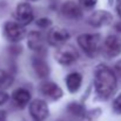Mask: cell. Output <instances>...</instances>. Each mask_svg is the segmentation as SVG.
<instances>
[{"mask_svg":"<svg viewBox=\"0 0 121 121\" xmlns=\"http://www.w3.org/2000/svg\"><path fill=\"white\" fill-rule=\"evenodd\" d=\"M95 91L101 99H108L117 89V77L106 65H99L94 73Z\"/></svg>","mask_w":121,"mask_h":121,"instance_id":"6da1fadb","label":"cell"},{"mask_svg":"<svg viewBox=\"0 0 121 121\" xmlns=\"http://www.w3.org/2000/svg\"><path fill=\"white\" fill-rule=\"evenodd\" d=\"M100 34L98 33H87L78 37V43L81 49L89 56H94L99 52L100 47Z\"/></svg>","mask_w":121,"mask_h":121,"instance_id":"7a4b0ae2","label":"cell"},{"mask_svg":"<svg viewBox=\"0 0 121 121\" xmlns=\"http://www.w3.org/2000/svg\"><path fill=\"white\" fill-rule=\"evenodd\" d=\"M79 58L78 51L69 45H62L55 53V59L61 65H71Z\"/></svg>","mask_w":121,"mask_h":121,"instance_id":"3957f363","label":"cell"},{"mask_svg":"<svg viewBox=\"0 0 121 121\" xmlns=\"http://www.w3.org/2000/svg\"><path fill=\"white\" fill-rule=\"evenodd\" d=\"M4 32L6 38L12 42H18V41L22 40L26 35V30L25 27L15 21H8L6 22L5 27H4Z\"/></svg>","mask_w":121,"mask_h":121,"instance_id":"277c9868","label":"cell"},{"mask_svg":"<svg viewBox=\"0 0 121 121\" xmlns=\"http://www.w3.org/2000/svg\"><path fill=\"white\" fill-rule=\"evenodd\" d=\"M30 113H31V117L35 121H43L48 118L49 109H48L47 104L43 100L37 99V100L31 102V105H30Z\"/></svg>","mask_w":121,"mask_h":121,"instance_id":"5b68a950","label":"cell"},{"mask_svg":"<svg viewBox=\"0 0 121 121\" xmlns=\"http://www.w3.org/2000/svg\"><path fill=\"white\" fill-rule=\"evenodd\" d=\"M15 17H17V22L21 24L22 26L28 25L33 21L34 19V13H33V8L30 4L27 2H21L18 5L17 11H15Z\"/></svg>","mask_w":121,"mask_h":121,"instance_id":"8992f818","label":"cell"},{"mask_svg":"<svg viewBox=\"0 0 121 121\" xmlns=\"http://www.w3.org/2000/svg\"><path fill=\"white\" fill-rule=\"evenodd\" d=\"M104 52L108 58L118 56L121 53V39L117 35H109L104 43Z\"/></svg>","mask_w":121,"mask_h":121,"instance_id":"52a82bcc","label":"cell"},{"mask_svg":"<svg viewBox=\"0 0 121 121\" xmlns=\"http://www.w3.org/2000/svg\"><path fill=\"white\" fill-rule=\"evenodd\" d=\"M69 38V33L65 30V28H60V27H53L47 35V40L52 46H62Z\"/></svg>","mask_w":121,"mask_h":121,"instance_id":"ba28073f","label":"cell"},{"mask_svg":"<svg viewBox=\"0 0 121 121\" xmlns=\"http://www.w3.org/2000/svg\"><path fill=\"white\" fill-rule=\"evenodd\" d=\"M113 20V15L107 11H96L88 18V24L93 27H101L109 25Z\"/></svg>","mask_w":121,"mask_h":121,"instance_id":"9c48e42d","label":"cell"},{"mask_svg":"<svg viewBox=\"0 0 121 121\" xmlns=\"http://www.w3.org/2000/svg\"><path fill=\"white\" fill-rule=\"evenodd\" d=\"M40 92L48 99L51 100H59L60 98H62L64 95V92L62 89L54 82H51V81H47V82H43L40 86Z\"/></svg>","mask_w":121,"mask_h":121,"instance_id":"30bf717a","label":"cell"},{"mask_svg":"<svg viewBox=\"0 0 121 121\" xmlns=\"http://www.w3.org/2000/svg\"><path fill=\"white\" fill-rule=\"evenodd\" d=\"M61 13L69 18V19H80L82 17V12L79 5H77L73 1H66L61 6Z\"/></svg>","mask_w":121,"mask_h":121,"instance_id":"8fae6325","label":"cell"},{"mask_svg":"<svg viewBox=\"0 0 121 121\" xmlns=\"http://www.w3.org/2000/svg\"><path fill=\"white\" fill-rule=\"evenodd\" d=\"M27 45L32 51H35L37 53H42L45 51V41L39 32H31L28 35Z\"/></svg>","mask_w":121,"mask_h":121,"instance_id":"7c38bea8","label":"cell"},{"mask_svg":"<svg viewBox=\"0 0 121 121\" xmlns=\"http://www.w3.org/2000/svg\"><path fill=\"white\" fill-rule=\"evenodd\" d=\"M32 66H33V69H34L35 74L38 75V78L43 79L49 75V67L43 59H41L39 56H34L32 59Z\"/></svg>","mask_w":121,"mask_h":121,"instance_id":"4fadbf2b","label":"cell"},{"mask_svg":"<svg viewBox=\"0 0 121 121\" xmlns=\"http://www.w3.org/2000/svg\"><path fill=\"white\" fill-rule=\"evenodd\" d=\"M13 100L19 107H24L31 100V93L26 88H18L13 92Z\"/></svg>","mask_w":121,"mask_h":121,"instance_id":"5bb4252c","label":"cell"},{"mask_svg":"<svg viewBox=\"0 0 121 121\" xmlns=\"http://www.w3.org/2000/svg\"><path fill=\"white\" fill-rule=\"evenodd\" d=\"M81 83H82V75L79 73H71L66 78V85L71 93L78 92Z\"/></svg>","mask_w":121,"mask_h":121,"instance_id":"9a60e30c","label":"cell"},{"mask_svg":"<svg viewBox=\"0 0 121 121\" xmlns=\"http://www.w3.org/2000/svg\"><path fill=\"white\" fill-rule=\"evenodd\" d=\"M67 112L77 118H81L85 115V107L79 102H72L67 106Z\"/></svg>","mask_w":121,"mask_h":121,"instance_id":"2e32d148","label":"cell"},{"mask_svg":"<svg viewBox=\"0 0 121 121\" xmlns=\"http://www.w3.org/2000/svg\"><path fill=\"white\" fill-rule=\"evenodd\" d=\"M13 83V77L6 71L0 69V89H6Z\"/></svg>","mask_w":121,"mask_h":121,"instance_id":"e0dca14e","label":"cell"},{"mask_svg":"<svg viewBox=\"0 0 121 121\" xmlns=\"http://www.w3.org/2000/svg\"><path fill=\"white\" fill-rule=\"evenodd\" d=\"M37 25H38L39 27L46 28V27H48V26L52 25V21H51L48 18H40V19L37 21Z\"/></svg>","mask_w":121,"mask_h":121,"instance_id":"ac0fdd59","label":"cell"},{"mask_svg":"<svg viewBox=\"0 0 121 121\" xmlns=\"http://www.w3.org/2000/svg\"><path fill=\"white\" fill-rule=\"evenodd\" d=\"M113 106H114V109H115L118 113H121V94L114 100Z\"/></svg>","mask_w":121,"mask_h":121,"instance_id":"d6986e66","label":"cell"},{"mask_svg":"<svg viewBox=\"0 0 121 121\" xmlns=\"http://www.w3.org/2000/svg\"><path fill=\"white\" fill-rule=\"evenodd\" d=\"M80 1V4L82 6H85V7H93V6H95V4H96V0H79Z\"/></svg>","mask_w":121,"mask_h":121,"instance_id":"ffe728a7","label":"cell"},{"mask_svg":"<svg viewBox=\"0 0 121 121\" xmlns=\"http://www.w3.org/2000/svg\"><path fill=\"white\" fill-rule=\"evenodd\" d=\"M7 100H8V94L6 92H4L2 89H0V106L6 104Z\"/></svg>","mask_w":121,"mask_h":121,"instance_id":"44dd1931","label":"cell"},{"mask_svg":"<svg viewBox=\"0 0 121 121\" xmlns=\"http://www.w3.org/2000/svg\"><path fill=\"white\" fill-rule=\"evenodd\" d=\"M6 112L5 111H0V121H5L6 120Z\"/></svg>","mask_w":121,"mask_h":121,"instance_id":"7402d4cb","label":"cell"},{"mask_svg":"<svg viewBox=\"0 0 121 121\" xmlns=\"http://www.w3.org/2000/svg\"><path fill=\"white\" fill-rule=\"evenodd\" d=\"M117 11H118V14L121 17V0L118 1V5H117Z\"/></svg>","mask_w":121,"mask_h":121,"instance_id":"603a6c76","label":"cell"},{"mask_svg":"<svg viewBox=\"0 0 121 121\" xmlns=\"http://www.w3.org/2000/svg\"><path fill=\"white\" fill-rule=\"evenodd\" d=\"M115 30H117L119 33H121V21H120V22H117V24H115Z\"/></svg>","mask_w":121,"mask_h":121,"instance_id":"cb8c5ba5","label":"cell"},{"mask_svg":"<svg viewBox=\"0 0 121 121\" xmlns=\"http://www.w3.org/2000/svg\"><path fill=\"white\" fill-rule=\"evenodd\" d=\"M28 1H37V0H28Z\"/></svg>","mask_w":121,"mask_h":121,"instance_id":"d4e9b609","label":"cell"}]
</instances>
